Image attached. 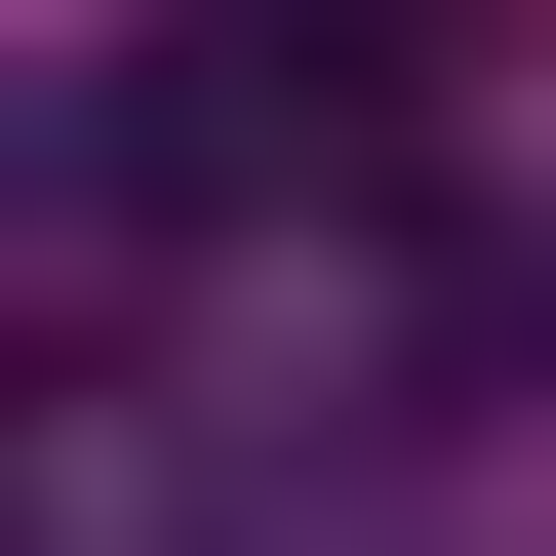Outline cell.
<instances>
[{"mask_svg":"<svg viewBox=\"0 0 556 556\" xmlns=\"http://www.w3.org/2000/svg\"><path fill=\"white\" fill-rule=\"evenodd\" d=\"M239 80L318 119V160H438V119L517 80V0H239Z\"/></svg>","mask_w":556,"mask_h":556,"instance_id":"cell-1","label":"cell"}]
</instances>
